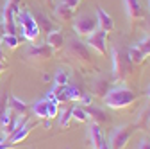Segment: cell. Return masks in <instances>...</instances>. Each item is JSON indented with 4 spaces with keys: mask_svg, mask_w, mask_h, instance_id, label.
Masks as SVG:
<instances>
[{
    "mask_svg": "<svg viewBox=\"0 0 150 149\" xmlns=\"http://www.w3.org/2000/svg\"><path fill=\"white\" fill-rule=\"evenodd\" d=\"M36 24H38V27H40V31H41V29H45V31L48 32V31L55 29V27L52 25V22H48V18H47L43 13H38V20H36Z\"/></svg>",
    "mask_w": 150,
    "mask_h": 149,
    "instance_id": "24",
    "label": "cell"
},
{
    "mask_svg": "<svg viewBox=\"0 0 150 149\" xmlns=\"http://www.w3.org/2000/svg\"><path fill=\"white\" fill-rule=\"evenodd\" d=\"M66 56L75 63L79 65L81 68H89V67H95V61H93V54L91 49L81 42L79 38H70L66 43Z\"/></svg>",
    "mask_w": 150,
    "mask_h": 149,
    "instance_id": "3",
    "label": "cell"
},
{
    "mask_svg": "<svg viewBox=\"0 0 150 149\" xmlns=\"http://www.w3.org/2000/svg\"><path fill=\"white\" fill-rule=\"evenodd\" d=\"M34 128V122H27V119L20 124V126H18L16 129H14V131L9 135V138H6L9 144H18V142H22V140H25L27 138V135L30 133V129Z\"/></svg>",
    "mask_w": 150,
    "mask_h": 149,
    "instance_id": "11",
    "label": "cell"
},
{
    "mask_svg": "<svg viewBox=\"0 0 150 149\" xmlns=\"http://www.w3.org/2000/svg\"><path fill=\"white\" fill-rule=\"evenodd\" d=\"M136 99H138V94L125 85H118L115 88H111L107 92V95L104 97L105 104L112 110H127L136 102Z\"/></svg>",
    "mask_w": 150,
    "mask_h": 149,
    "instance_id": "2",
    "label": "cell"
},
{
    "mask_svg": "<svg viewBox=\"0 0 150 149\" xmlns=\"http://www.w3.org/2000/svg\"><path fill=\"white\" fill-rule=\"evenodd\" d=\"M73 14H75V11L70 9V7H66L61 2L55 6V16H57L59 20H63V22H71L73 20Z\"/></svg>",
    "mask_w": 150,
    "mask_h": 149,
    "instance_id": "20",
    "label": "cell"
},
{
    "mask_svg": "<svg viewBox=\"0 0 150 149\" xmlns=\"http://www.w3.org/2000/svg\"><path fill=\"white\" fill-rule=\"evenodd\" d=\"M146 97L150 99V85H148V88H146Z\"/></svg>",
    "mask_w": 150,
    "mask_h": 149,
    "instance_id": "37",
    "label": "cell"
},
{
    "mask_svg": "<svg viewBox=\"0 0 150 149\" xmlns=\"http://www.w3.org/2000/svg\"><path fill=\"white\" fill-rule=\"evenodd\" d=\"M123 7H125V14L129 18V24L134 27V24L143 18V9H141L139 0H123Z\"/></svg>",
    "mask_w": 150,
    "mask_h": 149,
    "instance_id": "9",
    "label": "cell"
},
{
    "mask_svg": "<svg viewBox=\"0 0 150 149\" xmlns=\"http://www.w3.org/2000/svg\"><path fill=\"white\" fill-rule=\"evenodd\" d=\"M136 47H138V49H139V50H141L145 56H150V36L143 38V40H141V42H139Z\"/></svg>",
    "mask_w": 150,
    "mask_h": 149,
    "instance_id": "25",
    "label": "cell"
},
{
    "mask_svg": "<svg viewBox=\"0 0 150 149\" xmlns=\"http://www.w3.org/2000/svg\"><path fill=\"white\" fill-rule=\"evenodd\" d=\"M146 27H148V29H150V14H148V16H146Z\"/></svg>",
    "mask_w": 150,
    "mask_h": 149,
    "instance_id": "36",
    "label": "cell"
},
{
    "mask_svg": "<svg viewBox=\"0 0 150 149\" xmlns=\"http://www.w3.org/2000/svg\"><path fill=\"white\" fill-rule=\"evenodd\" d=\"M79 101H81V106H91V104H93V97L88 95V94H84Z\"/></svg>",
    "mask_w": 150,
    "mask_h": 149,
    "instance_id": "30",
    "label": "cell"
},
{
    "mask_svg": "<svg viewBox=\"0 0 150 149\" xmlns=\"http://www.w3.org/2000/svg\"><path fill=\"white\" fill-rule=\"evenodd\" d=\"M138 149H150V140L143 138V140L139 142V147H138Z\"/></svg>",
    "mask_w": 150,
    "mask_h": 149,
    "instance_id": "32",
    "label": "cell"
},
{
    "mask_svg": "<svg viewBox=\"0 0 150 149\" xmlns=\"http://www.w3.org/2000/svg\"><path fill=\"white\" fill-rule=\"evenodd\" d=\"M89 138H91V145H93V149H100V145L105 142V140H104V135H102L100 126L95 124V122H91V124H89Z\"/></svg>",
    "mask_w": 150,
    "mask_h": 149,
    "instance_id": "17",
    "label": "cell"
},
{
    "mask_svg": "<svg viewBox=\"0 0 150 149\" xmlns=\"http://www.w3.org/2000/svg\"><path fill=\"white\" fill-rule=\"evenodd\" d=\"M45 2H47V4H52V0H45Z\"/></svg>",
    "mask_w": 150,
    "mask_h": 149,
    "instance_id": "38",
    "label": "cell"
},
{
    "mask_svg": "<svg viewBox=\"0 0 150 149\" xmlns=\"http://www.w3.org/2000/svg\"><path fill=\"white\" fill-rule=\"evenodd\" d=\"M109 90H111V83H109V79L104 77V76L97 77L95 81L91 83V94L95 95V97H98V99H104V97L107 95Z\"/></svg>",
    "mask_w": 150,
    "mask_h": 149,
    "instance_id": "13",
    "label": "cell"
},
{
    "mask_svg": "<svg viewBox=\"0 0 150 149\" xmlns=\"http://www.w3.org/2000/svg\"><path fill=\"white\" fill-rule=\"evenodd\" d=\"M148 7H150V0H148Z\"/></svg>",
    "mask_w": 150,
    "mask_h": 149,
    "instance_id": "39",
    "label": "cell"
},
{
    "mask_svg": "<svg viewBox=\"0 0 150 149\" xmlns=\"http://www.w3.org/2000/svg\"><path fill=\"white\" fill-rule=\"evenodd\" d=\"M111 59H112V79L118 85L127 83L129 79L134 77V65L130 63L127 52H123L120 47H115L111 50Z\"/></svg>",
    "mask_w": 150,
    "mask_h": 149,
    "instance_id": "1",
    "label": "cell"
},
{
    "mask_svg": "<svg viewBox=\"0 0 150 149\" xmlns=\"http://www.w3.org/2000/svg\"><path fill=\"white\" fill-rule=\"evenodd\" d=\"M100 149H109V144H107V142H104V144L100 145Z\"/></svg>",
    "mask_w": 150,
    "mask_h": 149,
    "instance_id": "34",
    "label": "cell"
},
{
    "mask_svg": "<svg viewBox=\"0 0 150 149\" xmlns=\"http://www.w3.org/2000/svg\"><path fill=\"white\" fill-rule=\"evenodd\" d=\"M48 99H40L30 106V110L38 119H48Z\"/></svg>",
    "mask_w": 150,
    "mask_h": 149,
    "instance_id": "18",
    "label": "cell"
},
{
    "mask_svg": "<svg viewBox=\"0 0 150 149\" xmlns=\"http://www.w3.org/2000/svg\"><path fill=\"white\" fill-rule=\"evenodd\" d=\"M127 56H129L130 63H132L134 67H136V65H143V61H145V58H146V56H145L138 47H130V49L127 50Z\"/></svg>",
    "mask_w": 150,
    "mask_h": 149,
    "instance_id": "21",
    "label": "cell"
},
{
    "mask_svg": "<svg viewBox=\"0 0 150 149\" xmlns=\"http://www.w3.org/2000/svg\"><path fill=\"white\" fill-rule=\"evenodd\" d=\"M6 67H7V65H6V61H0V74L6 70Z\"/></svg>",
    "mask_w": 150,
    "mask_h": 149,
    "instance_id": "33",
    "label": "cell"
},
{
    "mask_svg": "<svg viewBox=\"0 0 150 149\" xmlns=\"http://www.w3.org/2000/svg\"><path fill=\"white\" fill-rule=\"evenodd\" d=\"M84 110H86V113H88V117L95 122V124H107L109 122V117H107V113L102 110V108H97V106H82Z\"/></svg>",
    "mask_w": 150,
    "mask_h": 149,
    "instance_id": "15",
    "label": "cell"
},
{
    "mask_svg": "<svg viewBox=\"0 0 150 149\" xmlns=\"http://www.w3.org/2000/svg\"><path fill=\"white\" fill-rule=\"evenodd\" d=\"M45 43L52 49V50H59V49H63L64 47V32L61 31V29H52V31H48L47 32V40H45Z\"/></svg>",
    "mask_w": 150,
    "mask_h": 149,
    "instance_id": "12",
    "label": "cell"
},
{
    "mask_svg": "<svg viewBox=\"0 0 150 149\" xmlns=\"http://www.w3.org/2000/svg\"><path fill=\"white\" fill-rule=\"evenodd\" d=\"M97 25L100 31H105V32H111L115 31V20L109 16V13L102 7H97Z\"/></svg>",
    "mask_w": 150,
    "mask_h": 149,
    "instance_id": "14",
    "label": "cell"
},
{
    "mask_svg": "<svg viewBox=\"0 0 150 149\" xmlns=\"http://www.w3.org/2000/svg\"><path fill=\"white\" fill-rule=\"evenodd\" d=\"M7 108L13 111V113L20 115V117L27 115V111H29L27 102L22 101V99H18V97H14V95H7Z\"/></svg>",
    "mask_w": 150,
    "mask_h": 149,
    "instance_id": "16",
    "label": "cell"
},
{
    "mask_svg": "<svg viewBox=\"0 0 150 149\" xmlns=\"http://www.w3.org/2000/svg\"><path fill=\"white\" fill-rule=\"evenodd\" d=\"M18 45H20V38L16 34H6L0 38V47L2 49H7V50H14Z\"/></svg>",
    "mask_w": 150,
    "mask_h": 149,
    "instance_id": "19",
    "label": "cell"
},
{
    "mask_svg": "<svg viewBox=\"0 0 150 149\" xmlns=\"http://www.w3.org/2000/svg\"><path fill=\"white\" fill-rule=\"evenodd\" d=\"M107 34H109V32L97 29L95 32H91V34L88 36L84 43H86L91 50H95L97 54H100L102 58H105V56H107Z\"/></svg>",
    "mask_w": 150,
    "mask_h": 149,
    "instance_id": "6",
    "label": "cell"
},
{
    "mask_svg": "<svg viewBox=\"0 0 150 149\" xmlns=\"http://www.w3.org/2000/svg\"><path fill=\"white\" fill-rule=\"evenodd\" d=\"M0 61H4V52H2V47H0Z\"/></svg>",
    "mask_w": 150,
    "mask_h": 149,
    "instance_id": "35",
    "label": "cell"
},
{
    "mask_svg": "<svg viewBox=\"0 0 150 149\" xmlns=\"http://www.w3.org/2000/svg\"><path fill=\"white\" fill-rule=\"evenodd\" d=\"M6 110H7V95L6 94H0V117L4 115Z\"/></svg>",
    "mask_w": 150,
    "mask_h": 149,
    "instance_id": "28",
    "label": "cell"
},
{
    "mask_svg": "<svg viewBox=\"0 0 150 149\" xmlns=\"http://www.w3.org/2000/svg\"><path fill=\"white\" fill-rule=\"evenodd\" d=\"M68 79H70L68 70L59 68L57 72H55V76H54V85H61V86H64V85H68Z\"/></svg>",
    "mask_w": 150,
    "mask_h": 149,
    "instance_id": "23",
    "label": "cell"
},
{
    "mask_svg": "<svg viewBox=\"0 0 150 149\" xmlns=\"http://www.w3.org/2000/svg\"><path fill=\"white\" fill-rule=\"evenodd\" d=\"M134 133V126L132 124H127V126H122L118 128L115 133L111 135V140H109V149H125L130 137Z\"/></svg>",
    "mask_w": 150,
    "mask_h": 149,
    "instance_id": "7",
    "label": "cell"
},
{
    "mask_svg": "<svg viewBox=\"0 0 150 149\" xmlns=\"http://www.w3.org/2000/svg\"><path fill=\"white\" fill-rule=\"evenodd\" d=\"M138 126H139V128H146L148 131H150V108H148V110H145V113L141 115V119H139Z\"/></svg>",
    "mask_w": 150,
    "mask_h": 149,
    "instance_id": "26",
    "label": "cell"
},
{
    "mask_svg": "<svg viewBox=\"0 0 150 149\" xmlns=\"http://www.w3.org/2000/svg\"><path fill=\"white\" fill-rule=\"evenodd\" d=\"M71 117H73L75 120H79V122H88V120H89L86 110H84L82 106H73V108H71Z\"/></svg>",
    "mask_w": 150,
    "mask_h": 149,
    "instance_id": "22",
    "label": "cell"
},
{
    "mask_svg": "<svg viewBox=\"0 0 150 149\" xmlns=\"http://www.w3.org/2000/svg\"><path fill=\"white\" fill-rule=\"evenodd\" d=\"M70 117H71V108L63 111V117H61V126H63V128H64V126H68V120H70Z\"/></svg>",
    "mask_w": 150,
    "mask_h": 149,
    "instance_id": "29",
    "label": "cell"
},
{
    "mask_svg": "<svg viewBox=\"0 0 150 149\" xmlns=\"http://www.w3.org/2000/svg\"><path fill=\"white\" fill-rule=\"evenodd\" d=\"M71 29L79 38H88L91 32H95L98 29L97 25V16L93 14H81L71 20Z\"/></svg>",
    "mask_w": 150,
    "mask_h": 149,
    "instance_id": "5",
    "label": "cell"
},
{
    "mask_svg": "<svg viewBox=\"0 0 150 149\" xmlns=\"http://www.w3.org/2000/svg\"><path fill=\"white\" fill-rule=\"evenodd\" d=\"M16 29H20V36L30 43L40 38V32H41L38 24H36V18L25 9L23 11L20 9L16 13Z\"/></svg>",
    "mask_w": 150,
    "mask_h": 149,
    "instance_id": "4",
    "label": "cell"
},
{
    "mask_svg": "<svg viewBox=\"0 0 150 149\" xmlns=\"http://www.w3.org/2000/svg\"><path fill=\"white\" fill-rule=\"evenodd\" d=\"M52 49L47 45V43H41V45H38V43H32L27 47L25 50V58L27 59H36V61H47L50 56H52Z\"/></svg>",
    "mask_w": 150,
    "mask_h": 149,
    "instance_id": "8",
    "label": "cell"
},
{
    "mask_svg": "<svg viewBox=\"0 0 150 149\" xmlns=\"http://www.w3.org/2000/svg\"><path fill=\"white\" fill-rule=\"evenodd\" d=\"M81 2H82V0H61V4H64L66 7H70V9H73V11L81 6Z\"/></svg>",
    "mask_w": 150,
    "mask_h": 149,
    "instance_id": "27",
    "label": "cell"
},
{
    "mask_svg": "<svg viewBox=\"0 0 150 149\" xmlns=\"http://www.w3.org/2000/svg\"><path fill=\"white\" fill-rule=\"evenodd\" d=\"M14 144H9L6 138H0V149H13Z\"/></svg>",
    "mask_w": 150,
    "mask_h": 149,
    "instance_id": "31",
    "label": "cell"
},
{
    "mask_svg": "<svg viewBox=\"0 0 150 149\" xmlns=\"http://www.w3.org/2000/svg\"><path fill=\"white\" fill-rule=\"evenodd\" d=\"M84 95V90L77 85H66L61 92H59V102H71V101H77Z\"/></svg>",
    "mask_w": 150,
    "mask_h": 149,
    "instance_id": "10",
    "label": "cell"
}]
</instances>
